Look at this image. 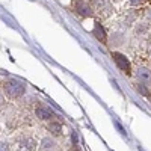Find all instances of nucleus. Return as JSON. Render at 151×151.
<instances>
[{
  "instance_id": "obj_1",
  "label": "nucleus",
  "mask_w": 151,
  "mask_h": 151,
  "mask_svg": "<svg viewBox=\"0 0 151 151\" xmlns=\"http://www.w3.org/2000/svg\"><path fill=\"white\" fill-rule=\"evenodd\" d=\"M3 89H5V94L9 98H18V97H21L24 92H26V85H24L21 80L9 79V80L5 82Z\"/></svg>"
},
{
  "instance_id": "obj_2",
  "label": "nucleus",
  "mask_w": 151,
  "mask_h": 151,
  "mask_svg": "<svg viewBox=\"0 0 151 151\" xmlns=\"http://www.w3.org/2000/svg\"><path fill=\"white\" fill-rule=\"evenodd\" d=\"M112 56H113V60H115V64L118 65V68L121 70V71H124V73H130V62H129V59L125 58L124 55H121V53H112Z\"/></svg>"
},
{
  "instance_id": "obj_3",
  "label": "nucleus",
  "mask_w": 151,
  "mask_h": 151,
  "mask_svg": "<svg viewBox=\"0 0 151 151\" xmlns=\"http://www.w3.org/2000/svg\"><path fill=\"white\" fill-rule=\"evenodd\" d=\"M74 9L80 17H92V8L88 5L85 0H77L74 5Z\"/></svg>"
},
{
  "instance_id": "obj_4",
  "label": "nucleus",
  "mask_w": 151,
  "mask_h": 151,
  "mask_svg": "<svg viewBox=\"0 0 151 151\" xmlns=\"http://www.w3.org/2000/svg\"><path fill=\"white\" fill-rule=\"evenodd\" d=\"M136 77L139 82H142L145 86H151V70L147 67H141L136 71Z\"/></svg>"
},
{
  "instance_id": "obj_5",
  "label": "nucleus",
  "mask_w": 151,
  "mask_h": 151,
  "mask_svg": "<svg viewBox=\"0 0 151 151\" xmlns=\"http://www.w3.org/2000/svg\"><path fill=\"white\" fill-rule=\"evenodd\" d=\"M92 6L100 12H104V14H109V12L112 11L109 0H92Z\"/></svg>"
},
{
  "instance_id": "obj_6",
  "label": "nucleus",
  "mask_w": 151,
  "mask_h": 151,
  "mask_svg": "<svg viewBox=\"0 0 151 151\" xmlns=\"http://www.w3.org/2000/svg\"><path fill=\"white\" fill-rule=\"evenodd\" d=\"M94 35H95L97 40H100L101 42H106V40H107L106 32H104L103 26H101V24H100L98 21H95V24H94Z\"/></svg>"
},
{
  "instance_id": "obj_7",
  "label": "nucleus",
  "mask_w": 151,
  "mask_h": 151,
  "mask_svg": "<svg viewBox=\"0 0 151 151\" xmlns=\"http://www.w3.org/2000/svg\"><path fill=\"white\" fill-rule=\"evenodd\" d=\"M35 150V142L32 139H23L18 144V151H33Z\"/></svg>"
},
{
  "instance_id": "obj_8",
  "label": "nucleus",
  "mask_w": 151,
  "mask_h": 151,
  "mask_svg": "<svg viewBox=\"0 0 151 151\" xmlns=\"http://www.w3.org/2000/svg\"><path fill=\"white\" fill-rule=\"evenodd\" d=\"M35 113H36V116L40 118V119H52V112H50L48 109H45V107H38L36 110H35Z\"/></svg>"
},
{
  "instance_id": "obj_9",
  "label": "nucleus",
  "mask_w": 151,
  "mask_h": 151,
  "mask_svg": "<svg viewBox=\"0 0 151 151\" xmlns=\"http://www.w3.org/2000/svg\"><path fill=\"white\" fill-rule=\"evenodd\" d=\"M40 148H41V151H52L55 148V142L52 139H48V137H45V139H42Z\"/></svg>"
},
{
  "instance_id": "obj_10",
  "label": "nucleus",
  "mask_w": 151,
  "mask_h": 151,
  "mask_svg": "<svg viewBox=\"0 0 151 151\" xmlns=\"http://www.w3.org/2000/svg\"><path fill=\"white\" fill-rule=\"evenodd\" d=\"M60 130H62V125L59 122H52L48 125V132L53 134H60Z\"/></svg>"
},
{
  "instance_id": "obj_11",
  "label": "nucleus",
  "mask_w": 151,
  "mask_h": 151,
  "mask_svg": "<svg viewBox=\"0 0 151 151\" xmlns=\"http://www.w3.org/2000/svg\"><path fill=\"white\" fill-rule=\"evenodd\" d=\"M136 33H139V35H145V33H148V24H145V23L137 24V26H136Z\"/></svg>"
},
{
  "instance_id": "obj_12",
  "label": "nucleus",
  "mask_w": 151,
  "mask_h": 151,
  "mask_svg": "<svg viewBox=\"0 0 151 151\" xmlns=\"http://www.w3.org/2000/svg\"><path fill=\"white\" fill-rule=\"evenodd\" d=\"M137 89H139V92H141L142 95H145V97L150 95V94H148V89H147V88H144V86H137Z\"/></svg>"
},
{
  "instance_id": "obj_13",
  "label": "nucleus",
  "mask_w": 151,
  "mask_h": 151,
  "mask_svg": "<svg viewBox=\"0 0 151 151\" xmlns=\"http://www.w3.org/2000/svg\"><path fill=\"white\" fill-rule=\"evenodd\" d=\"M144 2H145V0H130V3H132V5H136V6L142 5Z\"/></svg>"
},
{
  "instance_id": "obj_14",
  "label": "nucleus",
  "mask_w": 151,
  "mask_h": 151,
  "mask_svg": "<svg viewBox=\"0 0 151 151\" xmlns=\"http://www.w3.org/2000/svg\"><path fill=\"white\" fill-rule=\"evenodd\" d=\"M2 151H9V147H8V142H2Z\"/></svg>"
},
{
  "instance_id": "obj_15",
  "label": "nucleus",
  "mask_w": 151,
  "mask_h": 151,
  "mask_svg": "<svg viewBox=\"0 0 151 151\" xmlns=\"http://www.w3.org/2000/svg\"><path fill=\"white\" fill-rule=\"evenodd\" d=\"M147 18H148V21H151V8L147 11Z\"/></svg>"
}]
</instances>
